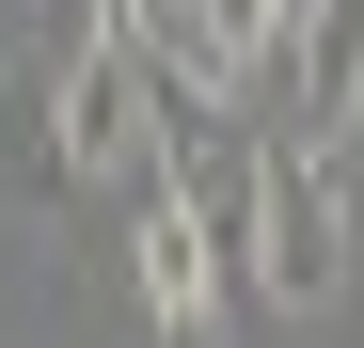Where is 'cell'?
Wrapping results in <instances>:
<instances>
[{"mask_svg":"<svg viewBox=\"0 0 364 348\" xmlns=\"http://www.w3.org/2000/svg\"><path fill=\"white\" fill-rule=\"evenodd\" d=\"M237 254L285 317H317L348 285V190H333V143H254L237 158Z\"/></svg>","mask_w":364,"mask_h":348,"instance_id":"1","label":"cell"},{"mask_svg":"<svg viewBox=\"0 0 364 348\" xmlns=\"http://www.w3.org/2000/svg\"><path fill=\"white\" fill-rule=\"evenodd\" d=\"M143 317H159V348H222V206L191 190V174H159L143 190Z\"/></svg>","mask_w":364,"mask_h":348,"instance_id":"2","label":"cell"},{"mask_svg":"<svg viewBox=\"0 0 364 348\" xmlns=\"http://www.w3.org/2000/svg\"><path fill=\"white\" fill-rule=\"evenodd\" d=\"M285 95H301V143H348L364 127V0H317V16H301Z\"/></svg>","mask_w":364,"mask_h":348,"instance_id":"3","label":"cell"}]
</instances>
